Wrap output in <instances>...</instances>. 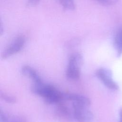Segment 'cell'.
Here are the masks:
<instances>
[{
    "label": "cell",
    "mask_w": 122,
    "mask_h": 122,
    "mask_svg": "<svg viewBox=\"0 0 122 122\" xmlns=\"http://www.w3.org/2000/svg\"><path fill=\"white\" fill-rule=\"evenodd\" d=\"M32 92L45 99L46 102L52 104L63 100V94L54 86L43 82L34 83L32 88Z\"/></svg>",
    "instance_id": "1"
},
{
    "label": "cell",
    "mask_w": 122,
    "mask_h": 122,
    "mask_svg": "<svg viewBox=\"0 0 122 122\" xmlns=\"http://www.w3.org/2000/svg\"><path fill=\"white\" fill-rule=\"evenodd\" d=\"M83 62V58L78 52L73 53L69 58L66 75L69 79L75 80L80 77V68Z\"/></svg>",
    "instance_id": "2"
},
{
    "label": "cell",
    "mask_w": 122,
    "mask_h": 122,
    "mask_svg": "<svg viewBox=\"0 0 122 122\" xmlns=\"http://www.w3.org/2000/svg\"><path fill=\"white\" fill-rule=\"evenodd\" d=\"M25 38L23 36L16 37L3 51L1 54L2 59H6L20 51L25 43Z\"/></svg>",
    "instance_id": "3"
},
{
    "label": "cell",
    "mask_w": 122,
    "mask_h": 122,
    "mask_svg": "<svg viewBox=\"0 0 122 122\" xmlns=\"http://www.w3.org/2000/svg\"><path fill=\"white\" fill-rule=\"evenodd\" d=\"M96 75L109 89L113 90L118 89L119 86L112 79V72L110 70L105 68H100L96 71Z\"/></svg>",
    "instance_id": "4"
},
{
    "label": "cell",
    "mask_w": 122,
    "mask_h": 122,
    "mask_svg": "<svg viewBox=\"0 0 122 122\" xmlns=\"http://www.w3.org/2000/svg\"><path fill=\"white\" fill-rule=\"evenodd\" d=\"M73 117L81 122H89L92 120L93 115L87 107L72 103Z\"/></svg>",
    "instance_id": "5"
},
{
    "label": "cell",
    "mask_w": 122,
    "mask_h": 122,
    "mask_svg": "<svg viewBox=\"0 0 122 122\" xmlns=\"http://www.w3.org/2000/svg\"><path fill=\"white\" fill-rule=\"evenodd\" d=\"M63 100L71 101L73 103L86 107H89L91 104L90 100L89 98L83 95L77 94H63Z\"/></svg>",
    "instance_id": "6"
},
{
    "label": "cell",
    "mask_w": 122,
    "mask_h": 122,
    "mask_svg": "<svg viewBox=\"0 0 122 122\" xmlns=\"http://www.w3.org/2000/svg\"><path fill=\"white\" fill-rule=\"evenodd\" d=\"M21 72L23 75L30 78L34 83H41L42 81L41 77L36 72V71L29 66L25 65L22 67Z\"/></svg>",
    "instance_id": "7"
},
{
    "label": "cell",
    "mask_w": 122,
    "mask_h": 122,
    "mask_svg": "<svg viewBox=\"0 0 122 122\" xmlns=\"http://www.w3.org/2000/svg\"><path fill=\"white\" fill-rule=\"evenodd\" d=\"M113 44L117 56H120L122 54V26L117 30L114 35Z\"/></svg>",
    "instance_id": "8"
},
{
    "label": "cell",
    "mask_w": 122,
    "mask_h": 122,
    "mask_svg": "<svg viewBox=\"0 0 122 122\" xmlns=\"http://www.w3.org/2000/svg\"><path fill=\"white\" fill-rule=\"evenodd\" d=\"M62 7L66 10H73L75 8L74 0H59Z\"/></svg>",
    "instance_id": "9"
},
{
    "label": "cell",
    "mask_w": 122,
    "mask_h": 122,
    "mask_svg": "<svg viewBox=\"0 0 122 122\" xmlns=\"http://www.w3.org/2000/svg\"><path fill=\"white\" fill-rule=\"evenodd\" d=\"M0 97L4 101H5V102L8 103H15L16 101V98H15L14 97L10 96L9 95H7L4 93H1Z\"/></svg>",
    "instance_id": "10"
},
{
    "label": "cell",
    "mask_w": 122,
    "mask_h": 122,
    "mask_svg": "<svg viewBox=\"0 0 122 122\" xmlns=\"http://www.w3.org/2000/svg\"><path fill=\"white\" fill-rule=\"evenodd\" d=\"M98 3L104 6H111L116 4L118 0H95Z\"/></svg>",
    "instance_id": "11"
},
{
    "label": "cell",
    "mask_w": 122,
    "mask_h": 122,
    "mask_svg": "<svg viewBox=\"0 0 122 122\" xmlns=\"http://www.w3.org/2000/svg\"><path fill=\"white\" fill-rule=\"evenodd\" d=\"M8 120L9 119L7 115L3 113L1 111L0 113V122H7Z\"/></svg>",
    "instance_id": "12"
},
{
    "label": "cell",
    "mask_w": 122,
    "mask_h": 122,
    "mask_svg": "<svg viewBox=\"0 0 122 122\" xmlns=\"http://www.w3.org/2000/svg\"><path fill=\"white\" fill-rule=\"evenodd\" d=\"M40 0H28V5L29 6H34L37 5Z\"/></svg>",
    "instance_id": "13"
},
{
    "label": "cell",
    "mask_w": 122,
    "mask_h": 122,
    "mask_svg": "<svg viewBox=\"0 0 122 122\" xmlns=\"http://www.w3.org/2000/svg\"><path fill=\"white\" fill-rule=\"evenodd\" d=\"M7 122H24V121H23L22 119H21L20 118H13L10 120V121H9V120Z\"/></svg>",
    "instance_id": "14"
}]
</instances>
